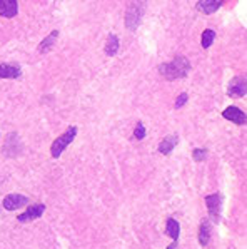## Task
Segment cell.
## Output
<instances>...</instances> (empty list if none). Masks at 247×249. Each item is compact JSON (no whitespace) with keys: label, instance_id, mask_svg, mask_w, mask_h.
<instances>
[{"label":"cell","instance_id":"6da1fadb","mask_svg":"<svg viewBox=\"0 0 247 249\" xmlns=\"http://www.w3.org/2000/svg\"><path fill=\"white\" fill-rule=\"evenodd\" d=\"M191 71V64L185 57L177 55L172 62H167L159 66V72H161L162 77H165L167 80H176V79H184L185 75Z\"/></svg>","mask_w":247,"mask_h":249},{"label":"cell","instance_id":"7a4b0ae2","mask_svg":"<svg viewBox=\"0 0 247 249\" xmlns=\"http://www.w3.org/2000/svg\"><path fill=\"white\" fill-rule=\"evenodd\" d=\"M75 136H77V127H69L66 132L62 134V136L57 137V139L54 141V144H52V147H50L52 158H55V159L60 158V154L69 147V144L75 139Z\"/></svg>","mask_w":247,"mask_h":249},{"label":"cell","instance_id":"3957f363","mask_svg":"<svg viewBox=\"0 0 247 249\" xmlns=\"http://www.w3.org/2000/svg\"><path fill=\"white\" fill-rule=\"evenodd\" d=\"M29 202V199L22 194H9L3 199V208L7 211H15V209H20L24 208L25 204Z\"/></svg>","mask_w":247,"mask_h":249},{"label":"cell","instance_id":"277c9868","mask_svg":"<svg viewBox=\"0 0 247 249\" xmlns=\"http://www.w3.org/2000/svg\"><path fill=\"white\" fill-rule=\"evenodd\" d=\"M44 211H45L44 204H33V206H30V208L25 209L24 213H22L20 216L17 217V219L20 221V223H30V221L40 217L42 214H44Z\"/></svg>","mask_w":247,"mask_h":249},{"label":"cell","instance_id":"5b68a950","mask_svg":"<svg viewBox=\"0 0 247 249\" xmlns=\"http://www.w3.org/2000/svg\"><path fill=\"white\" fill-rule=\"evenodd\" d=\"M206 204L207 209L211 213V217L217 223L219 216H220V206H222V199H220V194H211V196L206 197Z\"/></svg>","mask_w":247,"mask_h":249},{"label":"cell","instance_id":"8992f818","mask_svg":"<svg viewBox=\"0 0 247 249\" xmlns=\"http://www.w3.org/2000/svg\"><path fill=\"white\" fill-rule=\"evenodd\" d=\"M222 116H224V119H227V121L234 122V124H239V125H244V124H246V121H247L246 114L242 112L241 109L234 107V106L227 107V109L222 112Z\"/></svg>","mask_w":247,"mask_h":249},{"label":"cell","instance_id":"52a82bcc","mask_svg":"<svg viewBox=\"0 0 247 249\" xmlns=\"http://www.w3.org/2000/svg\"><path fill=\"white\" fill-rule=\"evenodd\" d=\"M224 2H226V0H199L196 7L199 12L209 15V14H214L215 10H219L220 7L224 5Z\"/></svg>","mask_w":247,"mask_h":249},{"label":"cell","instance_id":"ba28073f","mask_svg":"<svg viewBox=\"0 0 247 249\" xmlns=\"http://www.w3.org/2000/svg\"><path fill=\"white\" fill-rule=\"evenodd\" d=\"M18 12V2L17 0H0V15L7 18L15 17Z\"/></svg>","mask_w":247,"mask_h":249},{"label":"cell","instance_id":"9c48e42d","mask_svg":"<svg viewBox=\"0 0 247 249\" xmlns=\"http://www.w3.org/2000/svg\"><path fill=\"white\" fill-rule=\"evenodd\" d=\"M227 94H229L231 97H244L246 95V79L244 77L234 79L232 82L229 84Z\"/></svg>","mask_w":247,"mask_h":249},{"label":"cell","instance_id":"30bf717a","mask_svg":"<svg viewBox=\"0 0 247 249\" xmlns=\"http://www.w3.org/2000/svg\"><path fill=\"white\" fill-rule=\"evenodd\" d=\"M22 71L14 64H0V79H17L20 77Z\"/></svg>","mask_w":247,"mask_h":249},{"label":"cell","instance_id":"8fae6325","mask_svg":"<svg viewBox=\"0 0 247 249\" xmlns=\"http://www.w3.org/2000/svg\"><path fill=\"white\" fill-rule=\"evenodd\" d=\"M139 20H140V10L135 9V5L129 7L127 10V27L131 30H135V27L139 25Z\"/></svg>","mask_w":247,"mask_h":249},{"label":"cell","instance_id":"7c38bea8","mask_svg":"<svg viewBox=\"0 0 247 249\" xmlns=\"http://www.w3.org/2000/svg\"><path fill=\"white\" fill-rule=\"evenodd\" d=\"M177 136H169V137H165L164 141H162L161 144H159V151H161V154H170L172 152V149L176 147V144H177Z\"/></svg>","mask_w":247,"mask_h":249},{"label":"cell","instance_id":"4fadbf2b","mask_svg":"<svg viewBox=\"0 0 247 249\" xmlns=\"http://www.w3.org/2000/svg\"><path fill=\"white\" fill-rule=\"evenodd\" d=\"M165 229H167V234L170 236L172 243H177L179 241V234H181V226L176 219H167V224H165Z\"/></svg>","mask_w":247,"mask_h":249},{"label":"cell","instance_id":"5bb4252c","mask_svg":"<svg viewBox=\"0 0 247 249\" xmlns=\"http://www.w3.org/2000/svg\"><path fill=\"white\" fill-rule=\"evenodd\" d=\"M57 37H59V30H54V32H52L50 36H47L44 40L40 42V45H39V51H40L42 53H45V52H49V51H50V49L55 45Z\"/></svg>","mask_w":247,"mask_h":249},{"label":"cell","instance_id":"9a60e30c","mask_svg":"<svg viewBox=\"0 0 247 249\" xmlns=\"http://www.w3.org/2000/svg\"><path fill=\"white\" fill-rule=\"evenodd\" d=\"M211 239V228H209V221L204 219L202 224H200V232H199V241L202 246H206Z\"/></svg>","mask_w":247,"mask_h":249},{"label":"cell","instance_id":"2e32d148","mask_svg":"<svg viewBox=\"0 0 247 249\" xmlns=\"http://www.w3.org/2000/svg\"><path fill=\"white\" fill-rule=\"evenodd\" d=\"M119 51V39L115 36H109L107 39V45H105V53L110 57H114Z\"/></svg>","mask_w":247,"mask_h":249},{"label":"cell","instance_id":"e0dca14e","mask_svg":"<svg viewBox=\"0 0 247 249\" xmlns=\"http://www.w3.org/2000/svg\"><path fill=\"white\" fill-rule=\"evenodd\" d=\"M215 39V32L212 29H207V30H204V34H202V47L204 49H209L212 45V42H214Z\"/></svg>","mask_w":247,"mask_h":249},{"label":"cell","instance_id":"ac0fdd59","mask_svg":"<svg viewBox=\"0 0 247 249\" xmlns=\"http://www.w3.org/2000/svg\"><path fill=\"white\" fill-rule=\"evenodd\" d=\"M134 136H135V139H139V141H142L144 137H146V127H144L142 122H137V125H135V131H134Z\"/></svg>","mask_w":247,"mask_h":249},{"label":"cell","instance_id":"d6986e66","mask_svg":"<svg viewBox=\"0 0 247 249\" xmlns=\"http://www.w3.org/2000/svg\"><path fill=\"white\" fill-rule=\"evenodd\" d=\"M206 156H207L206 149H196V151L192 152V158L194 160H197V162H202V160L206 159Z\"/></svg>","mask_w":247,"mask_h":249},{"label":"cell","instance_id":"ffe728a7","mask_svg":"<svg viewBox=\"0 0 247 249\" xmlns=\"http://www.w3.org/2000/svg\"><path fill=\"white\" fill-rule=\"evenodd\" d=\"M185 102H187V94L184 92V94H181V95L177 97V101H176V109H181V107L184 106Z\"/></svg>","mask_w":247,"mask_h":249}]
</instances>
